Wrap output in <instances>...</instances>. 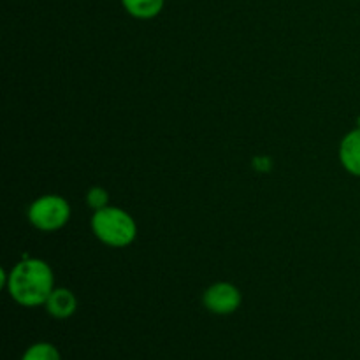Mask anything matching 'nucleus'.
<instances>
[{"mask_svg": "<svg viewBox=\"0 0 360 360\" xmlns=\"http://www.w3.org/2000/svg\"><path fill=\"white\" fill-rule=\"evenodd\" d=\"M6 288L11 299L25 308L46 304L55 290V274L49 264L41 259H25L7 274Z\"/></svg>", "mask_w": 360, "mask_h": 360, "instance_id": "f257e3e1", "label": "nucleus"}, {"mask_svg": "<svg viewBox=\"0 0 360 360\" xmlns=\"http://www.w3.org/2000/svg\"><path fill=\"white\" fill-rule=\"evenodd\" d=\"M91 231L95 238L111 248H125L132 245L137 236V225L134 218L122 207L108 206L95 211L91 217Z\"/></svg>", "mask_w": 360, "mask_h": 360, "instance_id": "f03ea898", "label": "nucleus"}, {"mask_svg": "<svg viewBox=\"0 0 360 360\" xmlns=\"http://www.w3.org/2000/svg\"><path fill=\"white\" fill-rule=\"evenodd\" d=\"M28 221L42 232H55L65 227L70 220V204L63 197L48 193L30 204L27 211Z\"/></svg>", "mask_w": 360, "mask_h": 360, "instance_id": "7ed1b4c3", "label": "nucleus"}, {"mask_svg": "<svg viewBox=\"0 0 360 360\" xmlns=\"http://www.w3.org/2000/svg\"><path fill=\"white\" fill-rule=\"evenodd\" d=\"M241 299L239 288L232 283H225V281L211 285L202 295L206 309L214 315H231V313L238 311L241 306Z\"/></svg>", "mask_w": 360, "mask_h": 360, "instance_id": "20e7f679", "label": "nucleus"}, {"mask_svg": "<svg viewBox=\"0 0 360 360\" xmlns=\"http://www.w3.org/2000/svg\"><path fill=\"white\" fill-rule=\"evenodd\" d=\"M340 162L345 171L360 178V127L348 132L340 144Z\"/></svg>", "mask_w": 360, "mask_h": 360, "instance_id": "39448f33", "label": "nucleus"}, {"mask_svg": "<svg viewBox=\"0 0 360 360\" xmlns=\"http://www.w3.org/2000/svg\"><path fill=\"white\" fill-rule=\"evenodd\" d=\"M46 311L56 320H65L69 316H72L76 313L77 301L76 295L69 290V288H55V290L49 294L48 301H46Z\"/></svg>", "mask_w": 360, "mask_h": 360, "instance_id": "423d86ee", "label": "nucleus"}, {"mask_svg": "<svg viewBox=\"0 0 360 360\" xmlns=\"http://www.w3.org/2000/svg\"><path fill=\"white\" fill-rule=\"evenodd\" d=\"M165 0H122V6L137 20H151L164 9Z\"/></svg>", "mask_w": 360, "mask_h": 360, "instance_id": "0eeeda50", "label": "nucleus"}, {"mask_svg": "<svg viewBox=\"0 0 360 360\" xmlns=\"http://www.w3.org/2000/svg\"><path fill=\"white\" fill-rule=\"evenodd\" d=\"M21 360H62L60 352L51 343H35L23 354Z\"/></svg>", "mask_w": 360, "mask_h": 360, "instance_id": "6e6552de", "label": "nucleus"}, {"mask_svg": "<svg viewBox=\"0 0 360 360\" xmlns=\"http://www.w3.org/2000/svg\"><path fill=\"white\" fill-rule=\"evenodd\" d=\"M86 204L94 211L104 210L109 206V193L102 186H91L86 193Z\"/></svg>", "mask_w": 360, "mask_h": 360, "instance_id": "1a4fd4ad", "label": "nucleus"}, {"mask_svg": "<svg viewBox=\"0 0 360 360\" xmlns=\"http://www.w3.org/2000/svg\"><path fill=\"white\" fill-rule=\"evenodd\" d=\"M359 127H360V118H359Z\"/></svg>", "mask_w": 360, "mask_h": 360, "instance_id": "9d476101", "label": "nucleus"}]
</instances>
